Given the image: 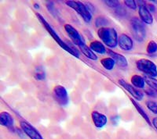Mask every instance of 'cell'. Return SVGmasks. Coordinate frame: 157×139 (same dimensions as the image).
<instances>
[{"instance_id":"31","label":"cell","mask_w":157,"mask_h":139,"mask_svg":"<svg viewBox=\"0 0 157 139\" xmlns=\"http://www.w3.org/2000/svg\"><path fill=\"white\" fill-rule=\"evenodd\" d=\"M152 2H154V3L157 4V1H155V0H152Z\"/></svg>"},{"instance_id":"3","label":"cell","mask_w":157,"mask_h":139,"mask_svg":"<svg viewBox=\"0 0 157 139\" xmlns=\"http://www.w3.org/2000/svg\"><path fill=\"white\" fill-rule=\"evenodd\" d=\"M130 27L134 39L140 42L144 41L146 36V30L144 23L137 17H134L130 21Z\"/></svg>"},{"instance_id":"2","label":"cell","mask_w":157,"mask_h":139,"mask_svg":"<svg viewBox=\"0 0 157 139\" xmlns=\"http://www.w3.org/2000/svg\"><path fill=\"white\" fill-rule=\"evenodd\" d=\"M98 35L102 42L109 48H114L117 46L119 37L113 27H101L98 30Z\"/></svg>"},{"instance_id":"6","label":"cell","mask_w":157,"mask_h":139,"mask_svg":"<svg viewBox=\"0 0 157 139\" xmlns=\"http://www.w3.org/2000/svg\"><path fill=\"white\" fill-rule=\"evenodd\" d=\"M53 94H54V98L56 100V102L61 106H65L69 102V98H68L67 90L63 86H55L54 88V91H53Z\"/></svg>"},{"instance_id":"9","label":"cell","mask_w":157,"mask_h":139,"mask_svg":"<svg viewBox=\"0 0 157 139\" xmlns=\"http://www.w3.org/2000/svg\"><path fill=\"white\" fill-rule=\"evenodd\" d=\"M119 84L122 86L127 91H128L134 98H135L137 101H141L142 100L143 97H144V94L141 92V91L137 89V87H134L132 84H129L127 82H126L124 80H119Z\"/></svg>"},{"instance_id":"30","label":"cell","mask_w":157,"mask_h":139,"mask_svg":"<svg viewBox=\"0 0 157 139\" xmlns=\"http://www.w3.org/2000/svg\"><path fill=\"white\" fill-rule=\"evenodd\" d=\"M34 8H35V9H39V4L35 3L34 4Z\"/></svg>"},{"instance_id":"7","label":"cell","mask_w":157,"mask_h":139,"mask_svg":"<svg viewBox=\"0 0 157 139\" xmlns=\"http://www.w3.org/2000/svg\"><path fill=\"white\" fill-rule=\"evenodd\" d=\"M20 126L24 133L30 139H43V136L38 131V130H36V127H33L29 122L21 121Z\"/></svg>"},{"instance_id":"5","label":"cell","mask_w":157,"mask_h":139,"mask_svg":"<svg viewBox=\"0 0 157 139\" xmlns=\"http://www.w3.org/2000/svg\"><path fill=\"white\" fill-rule=\"evenodd\" d=\"M65 3L69 7L72 8L74 10L76 11L78 14L82 16L84 21L86 22V23L90 22L91 19H92V15H91L90 11L88 9L85 4L82 3L81 2H78V1H67Z\"/></svg>"},{"instance_id":"28","label":"cell","mask_w":157,"mask_h":139,"mask_svg":"<svg viewBox=\"0 0 157 139\" xmlns=\"http://www.w3.org/2000/svg\"><path fill=\"white\" fill-rule=\"evenodd\" d=\"M146 6L149 11H152V12H154V11H155V6H154L152 4H148V5H147Z\"/></svg>"},{"instance_id":"14","label":"cell","mask_w":157,"mask_h":139,"mask_svg":"<svg viewBox=\"0 0 157 139\" xmlns=\"http://www.w3.org/2000/svg\"><path fill=\"white\" fill-rule=\"evenodd\" d=\"M13 118L8 112H2L0 113V123L6 127H11L13 125Z\"/></svg>"},{"instance_id":"11","label":"cell","mask_w":157,"mask_h":139,"mask_svg":"<svg viewBox=\"0 0 157 139\" xmlns=\"http://www.w3.org/2000/svg\"><path fill=\"white\" fill-rule=\"evenodd\" d=\"M91 118L94 124L98 128H102L106 125L108 121L107 116L103 113L98 112V111H93L91 113Z\"/></svg>"},{"instance_id":"4","label":"cell","mask_w":157,"mask_h":139,"mask_svg":"<svg viewBox=\"0 0 157 139\" xmlns=\"http://www.w3.org/2000/svg\"><path fill=\"white\" fill-rule=\"evenodd\" d=\"M136 66L140 71L150 77H157V67L156 65L152 61L146 59H141L136 62Z\"/></svg>"},{"instance_id":"17","label":"cell","mask_w":157,"mask_h":139,"mask_svg":"<svg viewBox=\"0 0 157 139\" xmlns=\"http://www.w3.org/2000/svg\"><path fill=\"white\" fill-rule=\"evenodd\" d=\"M130 81H131L132 85L137 88H144L145 84H146L145 78L137 74L133 75L130 78Z\"/></svg>"},{"instance_id":"18","label":"cell","mask_w":157,"mask_h":139,"mask_svg":"<svg viewBox=\"0 0 157 139\" xmlns=\"http://www.w3.org/2000/svg\"><path fill=\"white\" fill-rule=\"evenodd\" d=\"M130 101H131L132 104L134 105V107H135V108H136V110H137V112H139L140 115H141V116H142V117L144 118V119H145V120L147 122V123H148V125H150V126H152V123H151V121H150L149 117H148V115H147L146 112H145V110L143 109L142 107H141V105H139V104L137 103V102H136L135 100L133 99V98H130Z\"/></svg>"},{"instance_id":"23","label":"cell","mask_w":157,"mask_h":139,"mask_svg":"<svg viewBox=\"0 0 157 139\" xmlns=\"http://www.w3.org/2000/svg\"><path fill=\"white\" fill-rule=\"evenodd\" d=\"M108 23V20L106 18L103 17V16H99L95 20V25L98 27H104L105 25Z\"/></svg>"},{"instance_id":"20","label":"cell","mask_w":157,"mask_h":139,"mask_svg":"<svg viewBox=\"0 0 157 139\" xmlns=\"http://www.w3.org/2000/svg\"><path fill=\"white\" fill-rule=\"evenodd\" d=\"M101 64L107 70H112L114 68L116 62L112 58H104L101 60Z\"/></svg>"},{"instance_id":"22","label":"cell","mask_w":157,"mask_h":139,"mask_svg":"<svg viewBox=\"0 0 157 139\" xmlns=\"http://www.w3.org/2000/svg\"><path fill=\"white\" fill-rule=\"evenodd\" d=\"M146 51L148 54L155 53L157 52V43L154 41H150L147 45Z\"/></svg>"},{"instance_id":"1","label":"cell","mask_w":157,"mask_h":139,"mask_svg":"<svg viewBox=\"0 0 157 139\" xmlns=\"http://www.w3.org/2000/svg\"><path fill=\"white\" fill-rule=\"evenodd\" d=\"M36 16H37V18L39 20V21L43 23V25L44 26L45 29H46V30L48 31L49 34H50V35L53 37V38L55 40L56 42H57V44H58V45L63 48V49L65 50L66 52H68V53H70L71 55H73V56H75V57H77V58L79 57V54H78V52H77L76 50H75L74 48H72L71 47H70L68 45H67L66 43L64 42V41L61 39V37H59V35L57 34V33L56 32L55 30H54V28L51 27V25H50V23L47 21V20H46V19H45V18L43 17L41 14H39V13H36Z\"/></svg>"},{"instance_id":"19","label":"cell","mask_w":157,"mask_h":139,"mask_svg":"<svg viewBox=\"0 0 157 139\" xmlns=\"http://www.w3.org/2000/svg\"><path fill=\"white\" fill-rule=\"evenodd\" d=\"M35 79L37 80H43L46 78V72H45L43 66H36V69L34 70V73H33Z\"/></svg>"},{"instance_id":"21","label":"cell","mask_w":157,"mask_h":139,"mask_svg":"<svg viewBox=\"0 0 157 139\" xmlns=\"http://www.w3.org/2000/svg\"><path fill=\"white\" fill-rule=\"evenodd\" d=\"M144 78H145L146 84H148V85L152 88V89H153L157 94V80L156 79H155L154 77H148V76H145Z\"/></svg>"},{"instance_id":"10","label":"cell","mask_w":157,"mask_h":139,"mask_svg":"<svg viewBox=\"0 0 157 139\" xmlns=\"http://www.w3.org/2000/svg\"><path fill=\"white\" fill-rule=\"evenodd\" d=\"M138 13L141 18V20L146 24H152L153 23V16L148 10L145 4H141L138 8Z\"/></svg>"},{"instance_id":"27","label":"cell","mask_w":157,"mask_h":139,"mask_svg":"<svg viewBox=\"0 0 157 139\" xmlns=\"http://www.w3.org/2000/svg\"><path fill=\"white\" fill-rule=\"evenodd\" d=\"M116 12L118 15H125L127 13L125 9H123V7H121V5H120V7H118L117 9H116Z\"/></svg>"},{"instance_id":"29","label":"cell","mask_w":157,"mask_h":139,"mask_svg":"<svg viewBox=\"0 0 157 139\" xmlns=\"http://www.w3.org/2000/svg\"><path fill=\"white\" fill-rule=\"evenodd\" d=\"M152 125H153L154 127H155L157 130V117H155L152 119Z\"/></svg>"},{"instance_id":"16","label":"cell","mask_w":157,"mask_h":139,"mask_svg":"<svg viewBox=\"0 0 157 139\" xmlns=\"http://www.w3.org/2000/svg\"><path fill=\"white\" fill-rule=\"evenodd\" d=\"M89 47L94 52H97L99 54H104L107 52L105 45L102 44L101 41H93L90 43Z\"/></svg>"},{"instance_id":"25","label":"cell","mask_w":157,"mask_h":139,"mask_svg":"<svg viewBox=\"0 0 157 139\" xmlns=\"http://www.w3.org/2000/svg\"><path fill=\"white\" fill-rule=\"evenodd\" d=\"M146 106L148 107V109L150 111H152L153 113L157 114V103L152 101H147L146 102Z\"/></svg>"},{"instance_id":"15","label":"cell","mask_w":157,"mask_h":139,"mask_svg":"<svg viewBox=\"0 0 157 139\" xmlns=\"http://www.w3.org/2000/svg\"><path fill=\"white\" fill-rule=\"evenodd\" d=\"M78 48H80L82 53L86 57H87L88 59H91V60H97V59H98V56H97V55L95 54V52H94L93 51L90 49V48L86 45V43L85 42L81 44L80 45H78Z\"/></svg>"},{"instance_id":"26","label":"cell","mask_w":157,"mask_h":139,"mask_svg":"<svg viewBox=\"0 0 157 139\" xmlns=\"http://www.w3.org/2000/svg\"><path fill=\"white\" fill-rule=\"evenodd\" d=\"M124 4L126 5V6L131 9H134V10L137 8L136 1H134V0H126V1H124Z\"/></svg>"},{"instance_id":"13","label":"cell","mask_w":157,"mask_h":139,"mask_svg":"<svg viewBox=\"0 0 157 139\" xmlns=\"http://www.w3.org/2000/svg\"><path fill=\"white\" fill-rule=\"evenodd\" d=\"M107 53L111 56L112 59H114L116 64L121 68L127 67L128 65V62H127V58L124 55H121V54L116 53V52H113V50L107 49Z\"/></svg>"},{"instance_id":"12","label":"cell","mask_w":157,"mask_h":139,"mask_svg":"<svg viewBox=\"0 0 157 139\" xmlns=\"http://www.w3.org/2000/svg\"><path fill=\"white\" fill-rule=\"evenodd\" d=\"M118 45L123 51H130L133 48L134 42L131 37L126 34H121L118 39Z\"/></svg>"},{"instance_id":"8","label":"cell","mask_w":157,"mask_h":139,"mask_svg":"<svg viewBox=\"0 0 157 139\" xmlns=\"http://www.w3.org/2000/svg\"><path fill=\"white\" fill-rule=\"evenodd\" d=\"M64 27L65 31L67 32V34H68V36L70 37V38L72 40L74 44L76 45L77 46H78V45H80L81 44L85 42L82 36H81L80 34L78 33V30H77L75 27H72L71 25L67 23V24H64Z\"/></svg>"},{"instance_id":"24","label":"cell","mask_w":157,"mask_h":139,"mask_svg":"<svg viewBox=\"0 0 157 139\" xmlns=\"http://www.w3.org/2000/svg\"><path fill=\"white\" fill-rule=\"evenodd\" d=\"M104 2L108 6H109L110 8H113V9H117L118 7L120 6V3L118 0H105Z\"/></svg>"}]
</instances>
